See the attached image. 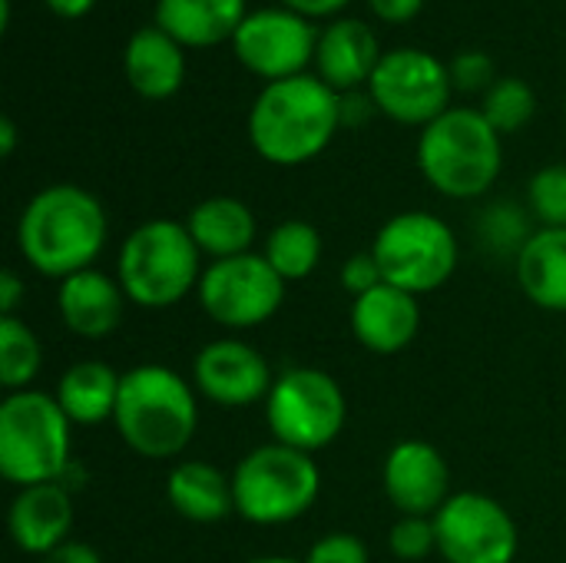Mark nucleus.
<instances>
[{
  "instance_id": "58836bf2",
  "label": "nucleus",
  "mask_w": 566,
  "mask_h": 563,
  "mask_svg": "<svg viewBox=\"0 0 566 563\" xmlns=\"http://www.w3.org/2000/svg\"><path fill=\"white\" fill-rule=\"evenodd\" d=\"M43 7L50 13L63 17V20H80V17H86L96 7V0H43Z\"/></svg>"
},
{
  "instance_id": "a19ab883",
  "label": "nucleus",
  "mask_w": 566,
  "mask_h": 563,
  "mask_svg": "<svg viewBox=\"0 0 566 563\" xmlns=\"http://www.w3.org/2000/svg\"><path fill=\"white\" fill-rule=\"evenodd\" d=\"M245 563H305V561H295V557H282V554H265V557H252V561Z\"/></svg>"
},
{
  "instance_id": "4c0bfd02",
  "label": "nucleus",
  "mask_w": 566,
  "mask_h": 563,
  "mask_svg": "<svg viewBox=\"0 0 566 563\" xmlns=\"http://www.w3.org/2000/svg\"><path fill=\"white\" fill-rule=\"evenodd\" d=\"M282 7H289V10H295V13H302V17H308V20H318V17H338L352 0H279Z\"/></svg>"
},
{
  "instance_id": "79ce46f5",
  "label": "nucleus",
  "mask_w": 566,
  "mask_h": 563,
  "mask_svg": "<svg viewBox=\"0 0 566 563\" xmlns=\"http://www.w3.org/2000/svg\"><path fill=\"white\" fill-rule=\"evenodd\" d=\"M564 110H566V103H564Z\"/></svg>"
},
{
  "instance_id": "aec40b11",
  "label": "nucleus",
  "mask_w": 566,
  "mask_h": 563,
  "mask_svg": "<svg viewBox=\"0 0 566 563\" xmlns=\"http://www.w3.org/2000/svg\"><path fill=\"white\" fill-rule=\"evenodd\" d=\"M123 76L143 100H169L186 83V46L156 23L143 27L123 46Z\"/></svg>"
},
{
  "instance_id": "9d476101",
  "label": "nucleus",
  "mask_w": 566,
  "mask_h": 563,
  "mask_svg": "<svg viewBox=\"0 0 566 563\" xmlns=\"http://www.w3.org/2000/svg\"><path fill=\"white\" fill-rule=\"evenodd\" d=\"M285 289L289 282L265 262L262 252H245L209 262L202 269L196 299L216 325L229 332H249L279 315Z\"/></svg>"
},
{
  "instance_id": "0eeeda50",
  "label": "nucleus",
  "mask_w": 566,
  "mask_h": 563,
  "mask_svg": "<svg viewBox=\"0 0 566 563\" xmlns=\"http://www.w3.org/2000/svg\"><path fill=\"white\" fill-rule=\"evenodd\" d=\"M235 514L259 528H279L305 518L322 494L315 455L269 441L252 448L232 471Z\"/></svg>"
},
{
  "instance_id": "5701e85b",
  "label": "nucleus",
  "mask_w": 566,
  "mask_h": 563,
  "mask_svg": "<svg viewBox=\"0 0 566 563\" xmlns=\"http://www.w3.org/2000/svg\"><path fill=\"white\" fill-rule=\"evenodd\" d=\"M169 508L192 524H219L235 514L232 475H222L216 465L186 458L166 478Z\"/></svg>"
},
{
  "instance_id": "e433bc0d",
  "label": "nucleus",
  "mask_w": 566,
  "mask_h": 563,
  "mask_svg": "<svg viewBox=\"0 0 566 563\" xmlns=\"http://www.w3.org/2000/svg\"><path fill=\"white\" fill-rule=\"evenodd\" d=\"M23 292H27V285L20 282V275L13 269H3L0 272V319L17 315V309L23 302Z\"/></svg>"
},
{
  "instance_id": "f8f14e48",
  "label": "nucleus",
  "mask_w": 566,
  "mask_h": 563,
  "mask_svg": "<svg viewBox=\"0 0 566 563\" xmlns=\"http://www.w3.org/2000/svg\"><path fill=\"white\" fill-rule=\"evenodd\" d=\"M438 557L444 563H514L521 534L511 511L481 491H458L434 514Z\"/></svg>"
},
{
  "instance_id": "7c9ffc66",
  "label": "nucleus",
  "mask_w": 566,
  "mask_h": 563,
  "mask_svg": "<svg viewBox=\"0 0 566 563\" xmlns=\"http://www.w3.org/2000/svg\"><path fill=\"white\" fill-rule=\"evenodd\" d=\"M388 551H391V557L405 563H421L424 557L438 554L434 518L398 514V521L388 531Z\"/></svg>"
},
{
  "instance_id": "cd10ccee",
  "label": "nucleus",
  "mask_w": 566,
  "mask_h": 563,
  "mask_svg": "<svg viewBox=\"0 0 566 563\" xmlns=\"http://www.w3.org/2000/svg\"><path fill=\"white\" fill-rule=\"evenodd\" d=\"M531 219H534L531 209H524V206L504 199V202H491V206L478 216L474 232H478L481 246H484L491 256H511V259H517L521 249H524V246L531 242V236L537 232V229L531 226Z\"/></svg>"
},
{
  "instance_id": "c85d7f7f",
  "label": "nucleus",
  "mask_w": 566,
  "mask_h": 563,
  "mask_svg": "<svg viewBox=\"0 0 566 563\" xmlns=\"http://www.w3.org/2000/svg\"><path fill=\"white\" fill-rule=\"evenodd\" d=\"M484 119L501 133V136H511V133H521L534 113H537V96L531 90V83H524L521 76H501L484 96H481V106Z\"/></svg>"
},
{
  "instance_id": "c756f323",
  "label": "nucleus",
  "mask_w": 566,
  "mask_h": 563,
  "mask_svg": "<svg viewBox=\"0 0 566 563\" xmlns=\"http://www.w3.org/2000/svg\"><path fill=\"white\" fill-rule=\"evenodd\" d=\"M527 209L541 229H566V163H547L531 176Z\"/></svg>"
},
{
  "instance_id": "dca6fc26",
  "label": "nucleus",
  "mask_w": 566,
  "mask_h": 563,
  "mask_svg": "<svg viewBox=\"0 0 566 563\" xmlns=\"http://www.w3.org/2000/svg\"><path fill=\"white\" fill-rule=\"evenodd\" d=\"M421 332L418 295L398 285H378L352 299V335L371 355H398Z\"/></svg>"
},
{
  "instance_id": "39448f33",
  "label": "nucleus",
  "mask_w": 566,
  "mask_h": 563,
  "mask_svg": "<svg viewBox=\"0 0 566 563\" xmlns=\"http://www.w3.org/2000/svg\"><path fill=\"white\" fill-rule=\"evenodd\" d=\"M202 252L179 219H149L136 226L116 252V279L139 309H172L202 279Z\"/></svg>"
},
{
  "instance_id": "20e7f679",
  "label": "nucleus",
  "mask_w": 566,
  "mask_h": 563,
  "mask_svg": "<svg viewBox=\"0 0 566 563\" xmlns=\"http://www.w3.org/2000/svg\"><path fill=\"white\" fill-rule=\"evenodd\" d=\"M501 133L474 106H451L418 136V169L448 199H481L504 169Z\"/></svg>"
},
{
  "instance_id": "b1692460",
  "label": "nucleus",
  "mask_w": 566,
  "mask_h": 563,
  "mask_svg": "<svg viewBox=\"0 0 566 563\" xmlns=\"http://www.w3.org/2000/svg\"><path fill=\"white\" fill-rule=\"evenodd\" d=\"M119 382H123V375L113 365L83 358L60 375L53 398L60 402V408L73 428L76 425L96 428L103 421H113L116 402H119Z\"/></svg>"
},
{
  "instance_id": "c9c22d12",
  "label": "nucleus",
  "mask_w": 566,
  "mask_h": 563,
  "mask_svg": "<svg viewBox=\"0 0 566 563\" xmlns=\"http://www.w3.org/2000/svg\"><path fill=\"white\" fill-rule=\"evenodd\" d=\"M36 563H103L99 557V551L96 548H90V544H83V541H66V544H60V548H53L50 554H43Z\"/></svg>"
},
{
  "instance_id": "423d86ee",
  "label": "nucleus",
  "mask_w": 566,
  "mask_h": 563,
  "mask_svg": "<svg viewBox=\"0 0 566 563\" xmlns=\"http://www.w3.org/2000/svg\"><path fill=\"white\" fill-rule=\"evenodd\" d=\"M73 425L46 392H10L0 405V475L20 491L66 475Z\"/></svg>"
},
{
  "instance_id": "2f4dec72",
  "label": "nucleus",
  "mask_w": 566,
  "mask_h": 563,
  "mask_svg": "<svg viewBox=\"0 0 566 563\" xmlns=\"http://www.w3.org/2000/svg\"><path fill=\"white\" fill-rule=\"evenodd\" d=\"M448 70H451L454 90H461V93H481V96H484V93L501 80L494 60H491L484 50H461V53L448 63Z\"/></svg>"
},
{
  "instance_id": "1a4fd4ad",
  "label": "nucleus",
  "mask_w": 566,
  "mask_h": 563,
  "mask_svg": "<svg viewBox=\"0 0 566 563\" xmlns=\"http://www.w3.org/2000/svg\"><path fill=\"white\" fill-rule=\"evenodd\" d=\"M265 421L272 441L318 455L328 448L348 421V402L335 375L322 368H285L265 398Z\"/></svg>"
},
{
  "instance_id": "393cba45",
  "label": "nucleus",
  "mask_w": 566,
  "mask_h": 563,
  "mask_svg": "<svg viewBox=\"0 0 566 563\" xmlns=\"http://www.w3.org/2000/svg\"><path fill=\"white\" fill-rule=\"evenodd\" d=\"M521 292L544 312H566V229H537L514 259Z\"/></svg>"
},
{
  "instance_id": "412c9836",
  "label": "nucleus",
  "mask_w": 566,
  "mask_h": 563,
  "mask_svg": "<svg viewBox=\"0 0 566 563\" xmlns=\"http://www.w3.org/2000/svg\"><path fill=\"white\" fill-rule=\"evenodd\" d=\"M156 27L186 50L232 43L249 17L245 0H156Z\"/></svg>"
},
{
  "instance_id": "6e6552de",
  "label": "nucleus",
  "mask_w": 566,
  "mask_h": 563,
  "mask_svg": "<svg viewBox=\"0 0 566 563\" xmlns=\"http://www.w3.org/2000/svg\"><path fill=\"white\" fill-rule=\"evenodd\" d=\"M371 256L381 265V275L388 285H398L411 295H428L438 292L444 282H451L458 269V236L454 229L424 209H408L391 216L375 242Z\"/></svg>"
},
{
  "instance_id": "f03ea898",
  "label": "nucleus",
  "mask_w": 566,
  "mask_h": 563,
  "mask_svg": "<svg viewBox=\"0 0 566 563\" xmlns=\"http://www.w3.org/2000/svg\"><path fill=\"white\" fill-rule=\"evenodd\" d=\"M342 126V93L315 73L265 83L249 110V143L272 166L312 163Z\"/></svg>"
},
{
  "instance_id": "473e14b6",
  "label": "nucleus",
  "mask_w": 566,
  "mask_h": 563,
  "mask_svg": "<svg viewBox=\"0 0 566 563\" xmlns=\"http://www.w3.org/2000/svg\"><path fill=\"white\" fill-rule=\"evenodd\" d=\"M305 563H371V557H368V548L361 538L345 534V531H332L308 548Z\"/></svg>"
},
{
  "instance_id": "f704fd0d",
  "label": "nucleus",
  "mask_w": 566,
  "mask_h": 563,
  "mask_svg": "<svg viewBox=\"0 0 566 563\" xmlns=\"http://www.w3.org/2000/svg\"><path fill=\"white\" fill-rule=\"evenodd\" d=\"M368 7L385 23H411L421 13L424 0H368Z\"/></svg>"
},
{
  "instance_id": "f3484780",
  "label": "nucleus",
  "mask_w": 566,
  "mask_h": 563,
  "mask_svg": "<svg viewBox=\"0 0 566 563\" xmlns=\"http://www.w3.org/2000/svg\"><path fill=\"white\" fill-rule=\"evenodd\" d=\"M381 56L385 53L378 50V37L371 23H365L361 17H335L318 33L315 76L345 96L371 80Z\"/></svg>"
},
{
  "instance_id": "4468645a",
  "label": "nucleus",
  "mask_w": 566,
  "mask_h": 563,
  "mask_svg": "<svg viewBox=\"0 0 566 563\" xmlns=\"http://www.w3.org/2000/svg\"><path fill=\"white\" fill-rule=\"evenodd\" d=\"M196 392L219 408H252L269 398L275 375L259 348L242 338L206 342L192 358Z\"/></svg>"
},
{
  "instance_id": "7ed1b4c3",
  "label": "nucleus",
  "mask_w": 566,
  "mask_h": 563,
  "mask_svg": "<svg viewBox=\"0 0 566 563\" xmlns=\"http://www.w3.org/2000/svg\"><path fill=\"white\" fill-rule=\"evenodd\" d=\"M113 425L133 455L172 461L192 445L199 428L196 385L169 365H136L123 372Z\"/></svg>"
},
{
  "instance_id": "ddd939ff",
  "label": "nucleus",
  "mask_w": 566,
  "mask_h": 563,
  "mask_svg": "<svg viewBox=\"0 0 566 563\" xmlns=\"http://www.w3.org/2000/svg\"><path fill=\"white\" fill-rule=\"evenodd\" d=\"M318 27L315 20L289 10V7H262L249 10L242 27L232 37L235 60L259 80L279 83L289 76L308 73L315 66L318 50Z\"/></svg>"
},
{
  "instance_id": "2eb2a0df",
  "label": "nucleus",
  "mask_w": 566,
  "mask_h": 563,
  "mask_svg": "<svg viewBox=\"0 0 566 563\" xmlns=\"http://www.w3.org/2000/svg\"><path fill=\"white\" fill-rule=\"evenodd\" d=\"M381 484L398 514L434 518L451 498V468L434 445L405 438L388 451Z\"/></svg>"
},
{
  "instance_id": "a211bd4d",
  "label": "nucleus",
  "mask_w": 566,
  "mask_h": 563,
  "mask_svg": "<svg viewBox=\"0 0 566 563\" xmlns=\"http://www.w3.org/2000/svg\"><path fill=\"white\" fill-rule=\"evenodd\" d=\"M73 518V491H66L60 481H50L17 491L7 514V531L17 551L40 561L43 554L70 541Z\"/></svg>"
},
{
  "instance_id": "6ab92c4d",
  "label": "nucleus",
  "mask_w": 566,
  "mask_h": 563,
  "mask_svg": "<svg viewBox=\"0 0 566 563\" xmlns=\"http://www.w3.org/2000/svg\"><path fill=\"white\" fill-rule=\"evenodd\" d=\"M126 302L129 299H126L119 279L106 275L99 269H83V272L63 279L60 292H56V312H60L63 325L86 342H99V338L113 335L123 322Z\"/></svg>"
},
{
  "instance_id": "a878e982",
  "label": "nucleus",
  "mask_w": 566,
  "mask_h": 563,
  "mask_svg": "<svg viewBox=\"0 0 566 563\" xmlns=\"http://www.w3.org/2000/svg\"><path fill=\"white\" fill-rule=\"evenodd\" d=\"M262 256L285 282H302L322 262V232L308 219H282L265 236Z\"/></svg>"
},
{
  "instance_id": "bb28decb",
  "label": "nucleus",
  "mask_w": 566,
  "mask_h": 563,
  "mask_svg": "<svg viewBox=\"0 0 566 563\" xmlns=\"http://www.w3.org/2000/svg\"><path fill=\"white\" fill-rule=\"evenodd\" d=\"M43 368V348L33 329L20 315L0 319V385L10 392H23Z\"/></svg>"
},
{
  "instance_id": "f257e3e1",
  "label": "nucleus",
  "mask_w": 566,
  "mask_h": 563,
  "mask_svg": "<svg viewBox=\"0 0 566 563\" xmlns=\"http://www.w3.org/2000/svg\"><path fill=\"white\" fill-rule=\"evenodd\" d=\"M109 236L103 202L73 183L43 186L17 219V249L43 279H70L93 269Z\"/></svg>"
},
{
  "instance_id": "9b49d317",
  "label": "nucleus",
  "mask_w": 566,
  "mask_h": 563,
  "mask_svg": "<svg viewBox=\"0 0 566 563\" xmlns=\"http://www.w3.org/2000/svg\"><path fill=\"white\" fill-rule=\"evenodd\" d=\"M451 90L448 63L418 46L388 50L368 80V96L381 116L421 129L451 110Z\"/></svg>"
},
{
  "instance_id": "ea45409f",
  "label": "nucleus",
  "mask_w": 566,
  "mask_h": 563,
  "mask_svg": "<svg viewBox=\"0 0 566 563\" xmlns=\"http://www.w3.org/2000/svg\"><path fill=\"white\" fill-rule=\"evenodd\" d=\"M13 149H17V126H13L10 116H0V156L10 159Z\"/></svg>"
},
{
  "instance_id": "4be33fe9",
  "label": "nucleus",
  "mask_w": 566,
  "mask_h": 563,
  "mask_svg": "<svg viewBox=\"0 0 566 563\" xmlns=\"http://www.w3.org/2000/svg\"><path fill=\"white\" fill-rule=\"evenodd\" d=\"M186 229L209 262L252 252L259 236L255 212L235 196H209L196 202L186 216Z\"/></svg>"
},
{
  "instance_id": "72a5a7b5",
  "label": "nucleus",
  "mask_w": 566,
  "mask_h": 563,
  "mask_svg": "<svg viewBox=\"0 0 566 563\" xmlns=\"http://www.w3.org/2000/svg\"><path fill=\"white\" fill-rule=\"evenodd\" d=\"M338 282H342V289H345L352 299H358V295H365V292L385 285V275H381L378 259H375L371 249H368V252H355V256L342 265Z\"/></svg>"
}]
</instances>
